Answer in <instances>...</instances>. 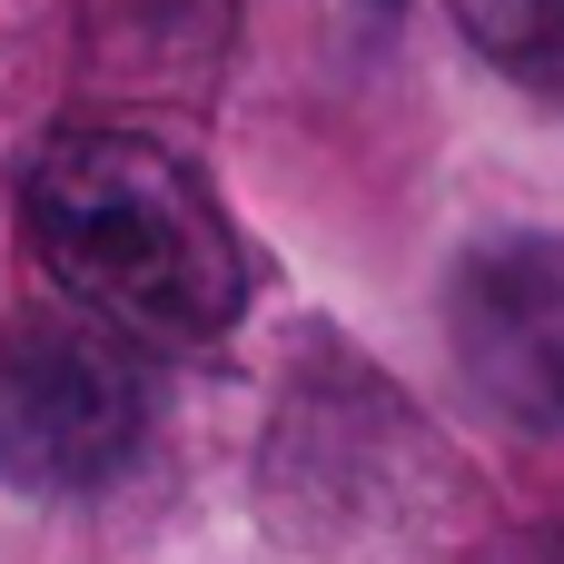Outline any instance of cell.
<instances>
[{"instance_id":"7a4b0ae2","label":"cell","mask_w":564,"mask_h":564,"mask_svg":"<svg viewBox=\"0 0 564 564\" xmlns=\"http://www.w3.org/2000/svg\"><path fill=\"white\" fill-rule=\"evenodd\" d=\"M149 436L139 357L99 317H20L0 327V486L20 496H89Z\"/></svg>"},{"instance_id":"6da1fadb","label":"cell","mask_w":564,"mask_h":564,"mask_svg":"<svg viewBox=\"0 0 564 564\" xmlns=\"http://www.w3.org/2000/svg\"><path fill=\"white\" fill-rule=\"evenodd\" d=\"M30 258L69 307L149 347H208L238 327L248 268L208 178L139 129H59L20 178Z\"/></svg>"},{"instance_id":"3957f363","label":"cell","mask_w":564,"mask_h":564,"mask_svg":"<svg viewBox=\"0 0 564 564\" xmlns=\"http://www.w3.org/2000/svg\"><path fill=\"white\" fill-rule=\"evenodd\" d=\"M446 337L466 387L525 426L564 436V238L555 228H506L456 258L446 278Z\"/></svg>"},{"instance_id":"277c9868","label":"cell","mask_w":564,"mask_h":564,"mask_svg":"<svg viewBox=\"0 0 564 564\" xmlns=\"http://www.w3.org/2000/svg\"><path fill=\"white\" fill-rule=\"evenodd\" d=\"M446 10H456L466 50H476L506 89L545 99L564 119V0H446Z\"/></svg>"}]
</instances>
